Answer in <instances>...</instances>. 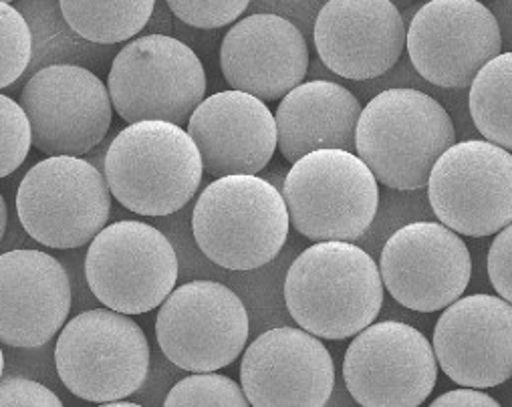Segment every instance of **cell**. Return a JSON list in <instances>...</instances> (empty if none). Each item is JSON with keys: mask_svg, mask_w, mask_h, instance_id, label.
I'll return each instance as SVG.
<instances>
[{"mask_svg": "<svg viewBox=\"0 0 512 407\" xmlns=\"http://www.w3.org/2000/svg\"><path fill=\"white\" fill-rule=\"evenodd\" d=\"M432 345L458 385H502L512 377V303L494 295L456 299L438 319Z\"/></svg>", "mask_w": 512, "mask_h": 407, "instance_id": "18", "label": "cell"}, {"mask_svg": "<svg viewBox=\"0 0 512 407\" xmlns=\"http://www.w3.org/2000/svg\"><path fill=\"white\" fill-rule=\"evenodd\" d=\"M33 146L45 156H83L111 127L113 103L103 81L79 65H49L23 87Z\"/></svg>", "mask_w": 512, "mask_h": 407, "instance_id": "13", "label": "cell"}, {"mask_svg": "<svg viewBox=\"0 0 512 407\" xmlns=\"http://www.w3.org/2000/svg\"><path fill=\"white\" fill-rule=\"evenodd\" d=\"M285 303L295 323L319 339H349L381 311L379 264L353 242H317L291 264Z\"/></svg>", "mask_w": 512, "mask_h": 407, "instance_id": "1", "label": "cell"}, {"mask_svg": "<svg viewBox=\"0 0 512 407\" xmlns=\"http://www.w3.org/2000/svg\"><path fill=\"white\" fill-rule=\"evenodd\" d=\"M456 144L448 111L418 89H388L363 109L355 152L379 184L410 192L428 186L438 158Z\"/></svg>", "mask_w": 512, "mask_h": 407, "instance_id": "3", "label": "cell"}, {"mask_svg": "<svg viewBox=\"0 0 512 407\" xmlns=\"http://www.w3.org/2000/svg\"><path fill=\"white\" fill-rule=\"evenodd\" d=\"M7 222H9V210H7V202H5L3 194H0V242H3V238H5Z\"/></svg>", "mask_w": 512, "mask_h": 407, "instance_id": "32", "label": "cell"}, {"mask_svg": "<svg viewBox=\"0 0 512 407\" xmlns=\"http://www.w3.org/2000/svg\"><path fill=\"white\" fill-rule=\"evenodd\" d=\"M383 287L406 309L436 313L460 299L472 277L464 240L442 222H414L396 230L381 250Z\"/></svg>", "mask_w": 512, "mask_h": 407, "instance_id": "14", "label": "cell"}, {"mask_svg": "<svg viewBox=\"0 0 512 407\" xmlns=\"http://www.w3.org/2000/svg\"><path fill=\"white\" fill-rule=\"evenodd\" d=\"M59 7L65 23L81 39L115 45L144 31L156 0H59Z\"/></svg>", "mask_w": 512, "mask_h": 407, "instance_id": "23", "label": "cell"}, {"mask_svg": "<svg viewBox=\"0 0 512 407\" xmlns=\"http://www.w3.org/2000/svg\"><path fill=\"white\" fill-rule=\"evenodd\" d=\"M488 279L504 301L512 303V222L496 232L488 250Z\"/></svg>", "mask_w": 512, "mask_h": 407, "instance_id": "29", "label": "cell"}, {"mask_svg": "<svg viewBox=\"0 0 512 407\" xmlns=\"http://www.w3.org/2000/svg\"><path fill=\"white\" fill-rule=\"evenodd\" d=\"M406 49L436 87L466 89L502 51L500 25L480 0H430L412 19Z\"/></svg>", "mask_w": 512, "mask_h": 407, "instance_id": "15", "label": "cell"}, {"mask_svg": "<svg viewBox=\"0 0 512 407\" xmlns=\"http://www.w3.org/2000/svg\"><path fill=\"white\" fill-rule=\"evenodd\" d=\"M33 59V33L27 19L0 0V89L11 87Z\"/></svg>", "mask_w": 512, "mask_h": 407, "instance_id": "25", "label": "cell"}, {"mask_svg": "<svg viewBox=\"0 0 512 407\" xmlns=\"http://www.w3.org/2000/svg\"><path fill=\"white\" fill-rule=\"evenodd\" d=\"M107 89L113 109L127 123L162 119L184 125L206 95V73L186 43L146 35L117 53Z\"/></svg>", "mask_w": 512, "mask_h": 407, "instance_id": "7", "label": "cell"}, {"mask_svg": "<svg viewBox=\"0 0 512 407\" xmlns=\"http://www.w3.org/2000/svg\"><path fill=\"white\" fill-rule=\"evenodd\" d=\"M408 29L392 0H329L313 31L327 69L343 79L386 75L406 49Z\"/></svg>", "mask_w": 512, "mask_h": 407, "instance_id": "17", "label": "cell"}, {"mask_svg": "<svg viewBox=\"0 0 512 407\" xmlns=\"http://www.w3.org/2000/svg\"><path fill=\"white\" fill-rule=\"evenodd\" d=\"M55 365L73 395L101 405L130 397L146 383L150 343L130 315L91 309L63 325Z\"/></svg>", "mask_w": 512, "mask_h": 407, "instance_id": "5", "label": "cell"}, {"mask_svg": "<svg viewBox=\"0 0 512 407\" xmlns=\"http://www.w3.org/2000/svg\"><path fill=\"white\" fill-rule=\"evenodd\" d=\"M103 176L123 208L160 218L182 210L194 198L204 164L188 129L172 121L144 119L115 135L103 160Z\"/></svg>", "mask_w": 512, "mask_h": 407, "instance_id": "2", "label": "cell"}, {"mask_svg": "<svg viewBox=\"0 0 512 407\" xmlns=\"http://www.w3.org/2000/svg\"><path fill=\"white\" fill-rule=\"evenodd\" d=\"M85 279L105 307L125 315L150 313L176 289V248L152 224L115 222L89 242Z\"/></svg>", "mask_w": 512, "mask_h": 407, "instance_id": "9", "label": "cell"}, {"mask_svg": "<svg viewBox=\"0 0 512 407\" xmlns=\"http://www.w3.org/2000/svg\"><path fill=\"white\" fill-rule=\"evenodd\" d=\"M343 379L365 407L422 405L438 381L434 345L412 325L371 323L347 347Z\"/></svg>", "mask_w": 512, "mask_h": 407, "instance_id": "11", "label": "cell"}, {"mask_svg": "<svg viewBox=\"0 0 512 407\" xmlns=\"http://www.w3.org/2000/svg\"><path fill=\"white\" fill-rule=\"evenodd\" d=\"M69 311L71 283L55 256L31 248L0 254V343L43 347Z\"/></svg>", "mask_w": 512, "mask_h": 407, "instance_id": "20", "label": "cell"}, {"mask_svg": "<svg viewBox=\"0 0 512 407\" xmlns=\"http://www.w3.org/2000/svg\"><path fill=\"white\" fill-rule=\"evenodd\" d=\"M160 349L176 367L200 373L234 363L248 341V313L240 297L214 281L174 289L156 319Z\"/></svg>", "mask_w": 512, "mask_h": 407, "instance_id": "12", "label": "cell"}, {"mask_svg": "<svg viewBox=\"0 0 512 407\" xmlns=\"http://www.w3.org/2000/svg\"><path fill=\"white\" fill-rule=\"evenodd\" d=\"M17 212L25 232L39 244L81 248L105 228L111 192L105 176L81 156H49L25 174Z\"/></svg>", "mask_w": 512, "mask_h": 407, "instance_id": "8", "label": "cell"}, {"mask_svg": "<svg viewBox=\"0 0 512 407\" xmlns=\"http://www.w3.org/2000/svg\"><path fill=\"white\" fill-rule=\"evenodd\" d=\"M166 405H192V407H208V405H232L246 407L250 405L244 389L226 375L214 371H200L178 381L168 397Z\"/></svg>", "mask_w": 512, "mask_h": 407, "instance_id": "26", "label": "cell"}, {"mask_svg": "<svg viewBox=\"0 0 512 407\" xmlns=\"http://www.w3.org/2000/svg\"><path fill=\"white\" fill-rule=\"evenodd\" d=\"M359 99L339 83L307 81L291 89L277 109L279 150L289 164L315 150L355 148Z\"/></svg>", "mask_w": 512, "mask_h": 407, "instance_id": "22", "label": "cell"}, {"mask_svg": "<svg viewBox=\"0 0 512 407\" xmlns=\"http://www.w3.org/2000/svg\"><path fill=\"white\" fill-rule=\"evenodd\" d=\"M428 198L442 224L482 238L512 222V154L488 140L450 146L434 164Z\"/></svg>", "mask_w": 512, "mask_h": 407, "instance_id": "10", "label": "cell"}, {"mask_svg": "<svg viewBox=\"0 0 512 407\" xmlns=\"http://www.w3.org/2000/svg\"><path fill=\"white\" fill-rule=\"evenodd\" d=\"M240 383L254 407H321L333 393L335 365L317 335L279 327L246 347Z\"/></svg>", "mask_w": 512, "mask_h": 407, "instance_id": "16", "label": "cell"}, {"mask_svg": "<svg viewBox=\"0 0 512 407\" xmlns=\"http://www.w3.org/2000/svg\"><path fill=\"white\" fill-rule=\"evenodd\" d=\"M188 133L212 178L259 174L279 148L271 109L263 99L238 89L202 99L188 119Z\"/></svg>", "mask_w": 512, "mask_h": 407, "instance_id": "19", "label": "cell"}, {"mask_svg": "<svg viewBox=\"0 0 512 407\" xmlns=\"http://www.w3.org/2000/svg\"><path fill=\"white\" fill-rule=\"evenodd\" d=\"M293 228L313 242L361 238L379 206L377 178L347 150H315L289 170L283 184Z\"/></svg>", "mask_w": 512, "mask_h": 407, "instance_id": "6", "label": "cell"}, {"mask_svg": "<svg viewBox=\"0 0 512 407\" xmlns=\"http://www.w3.org/2000/svg\"><path fill=\"white\" fill-rule=\"evenodd\" d=\"M470 115L484 140L512 152V53L496 55L476 73Z\"/></svg>", "mask_w": 512, "mask_h": 407, "instance_id": "24", "label": "cell"}, {"mask_svg": "<svg viewBox=\"0 0 512 407\" xmlns=\"http://www.w3.org/2000/svg\"><path fill=\"white\" fill-rule=\"evenodd\" d=\"M33 146V131L23 105L0 93V178L17 172Z\"/></svg>", "mask_w": 512, "mask_h": 407, "instance_id": "27", "label": "cell"}, {"mask_svg": "<svg viewBox=\"0 0 512 407\" xmlns=\"http://www.w3.org/2000/svg\"><path fill=\"white\" fill-rule=\"evenodd\" d=\"M5 3H13V0H5Z\"/></svg>", "mask_w": 512, "mask_h": 407, "instance_id": "34", "label": "cell"}, {"mask_svg": "<svg viewBox=\"0 0 512 407\" xmlns=\"http://www.w3.org/2000/svg\"><path fill=\"white\" fill-rule=\"evenodd\" d=\"M3 371H5V355H3V349H0V379H3Z\"/></svg>", "mask_w": 512, "mask_h": 407, "instance_id": "33", "label": "cell"}, {"mask_svg": "<svg viewBox=\"0 0 512 407\" xmlns=\"http://www.w3.org/2000/svg\"><path fill=\"white\" fill-rule=\"evenodd\" d=\"M498 407V401L490 397L488 393H482L478 387H464L462 389H452L440 395L438 399L432 401V407Z\"/></svg>", "mask_w": 512, "mask_h": 407, "instance_id": "31", "label": "cell"}, {"mask_svg": "<svg viewBox=\"0 0 512 407\" xmlns=\"http://www.w3.org/2000/svg\"><path fill=\"white\" fill-rule=\"evenodd\" d=\"M170 11L196 29H222L236 23L250 0H166Z\"/></svg>", "mask_w": 512, "mask_h": 407, "instance_id": "28", "label": "cell"}, {"mask_svg": "<svg viewBox=\"0 0 512 407\" xmlns=\"http://www.w3.org/2000/svg\"><path fill=\"white\" fill-rule=\"evenodd\" d=\"M289 224L283 192L259 174L216 178L192 214L198 248L226 270H254L275 260L289 238Z\"/></svg>", "mask_w": 512, "mask_h": 407, "instance_id": "4", "label": "cell"}, {"mask_svg": "<svg viewBox=\"0 0 512 407\" xmlns=\"http://www.w3.org/2000/svg\"><path fill=\"white\" fill-rule=\"evenodd\" d=\"M309 47L285 17L250 15L236 23L220 45V69L232 89L263 101L283 99L303 83Z\"/></svg>", "mask_w": 512, "mask_h": 407, "instance_id": "21", "label": "cell"}, {"mask_svg": "<svg viewBox=\"0 0 512 407\" xmlns=\"http://www.w3.org/2000/svg\"><path fill=\"white\" fill-rule=\"evenodd\" d=\"M13 405H37V407H61L63 401L39 381L27 377L0 379V407Z\"/></svg>", "mask_w": 512, "mask_h": 407, "instance_id": "30", "label": "cell"}]
</instances>
